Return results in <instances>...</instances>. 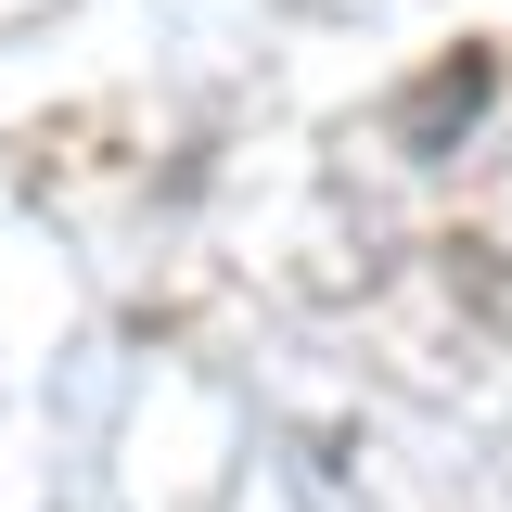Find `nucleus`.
Returning a JSON list of instances; mask_svg holds the SVG:
<instances>
[{
    "label": "nucleus",
    "instance_id": "obj_1",
    "mask_svg": "<svg viewBox=\"0 0 512 512\" xmlns=\"http://www.w3.org/2000/svg\"><path fill=\"white\" fill-rule=\"evenodd\" d=\"M487 90H500V64H487V52H448L436 77H423V90L397 103V154H448L461 128L487 116Z\"/></svg>",
    "mask_w": 512,
    "mask_h": 512
}]
</instances>
